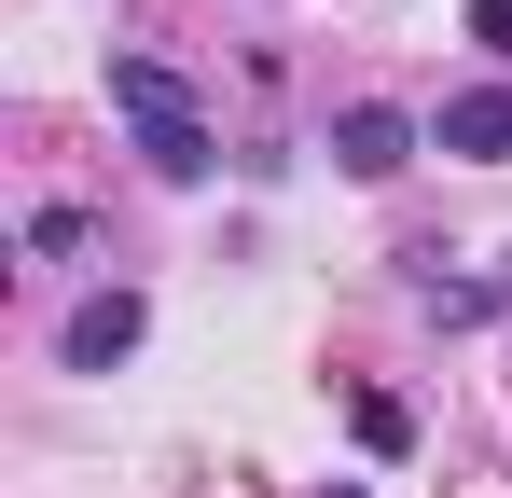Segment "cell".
<instances>
[{
	"mask_svg": "<svg viewBox=\"0 0 512 498\" xmlns=\"http://www.w3.org/2000/svg\"><path fill=\"white\" fill-rule=\"evenodd\" d=\"M111 111H125V139H139V166H153V180H208V166H222L208 97H194L167 56H111Z\"/></svg>",
	"mask_w": 512,
	"mask_h": 498,
	"instance_id": "1",
	"label": "cell"
},
{
	"mask_svg": "<svg viewBox=\"0 0 512 498\" xmlns=\"http://www.w3.org/2000/svg\"><path fill=\"white\" fill-rule=\"evenodd\" d=\"M416 153H429L416 111H388V97H346V111H333V166H346V180H402Z\"/></svg>",
	"mask_w": 512,
	"mask_h": 498,
	"instance_id": "2",
	"label": "cell"
},
{
	"mask_svg": "<svg viewBox=\"0 0 512 498\" xmlns=\"http://www.w3.org/2000/svg\"><path fill=\"white\" fill-rule=\"evenodd\" d=\"M139 332H153L139 291H84V305L56 319V360H70V374H111V360H139Z\"/></svg>",
	"mask_w": 512,
	"mask_h": 498,
	"instance_id": "3",
	"label": "cell"
},
{
	"mask_svg": "<svg viewBox=\"0 0 512 498\" xmlns=\"http://www.w3.org/2000/svg\"><path fill=\"white\" fill-rule=\"evenodd\" d=\"M429 153H457V166H512V83H457V97H443V125H429Z\"/></svg>",
	"mask_w": 512,
	"mask_h": 498,
	"instance_id": "4",
	"label": "cell"
},
{
	"mask_svg": "<svg viewBox=\"0 0 512 498\" xmlns=\"http://www.w3.org/2000/svg\"><path fill=\"white\" fill-rule=\"evenodd\" d=\"M346 429H360V457H416V402H388V388H346Z\"/></svg>",
	"mask_w": 512,
	"mask_h": 498,
	"instance_id": "5",
	"label": "cell"
},
{
	"mask_svg": "<svg viewBox=\"0 0 512 498\" xmlns=\"http://www.w3.org/2000/svg\"><path fill=\"white\" fill-rule=\"evenodd\" d=\"M28 249H42V263H84V249H97V222L56 194V208H28Z\"/></svg>",
	"mask_w": 512,
	"mask_h": 498,
	"instance_id": "6",
	"label": "cell"
},
{
	"mask_svg": "<svg viewBox=\"0 0 512 498\" xmlns=\"http://www.w3.org/2000/svg\"><path fill=\"white\" fill-rule=\"evenodd\" d=\"M471 42H485V56H512V0H471Z\"/></svg>",
	"mask_w": 512,
	"mask_h": 498,
	"instance_id": "7",
	"label": "cell"
},
{
	"mask_svg": "<svg viewBox=\"0 0 512 498\" xmlns=\"http://www.w3.org/2000/svg\"><path fill=\"white\" fill-rule=\"evenodd\" d=\"M499 319H512V263H499Z\"/></svg>",
	"mask_w": 512,
	"mask_h": 498,
	"instance_id": "8",
	"label": "cell"
},
{
	"mask_svg": "<svg viewBox=\"0 0 512 498\" xmlns=\"http://www.w3.org/2000/svg\"><path fill=\"white\" fill-rule=\"evenodd\" d=\"M333 498H360V485H333Z\"/></svg>",
	"mask_w": 512,
	"mask_h": 498,
	"instance_id": "9",
	"label": "cell"
}]
</instances>
